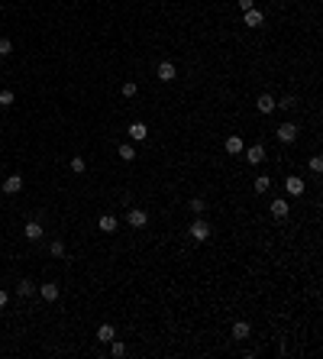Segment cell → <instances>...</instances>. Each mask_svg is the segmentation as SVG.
I'll list each match as a JSON object with an SVG mask.
<instances>
[{"mask_svg":"<svg viewBox=\"0 0 323 359\" xmlns=\"http://www.w3.org/2000/svg\"><path fill=\"white\" fill-rule=\"evenodd\" d=\"M249 333H252V327H249L246 320H236L233 324V340H249Z\"/></svg>","mask_w":323,"mask_h":359,"instance_id":"4fadbf2b","label":"cell"},{"mask_svg":"<svg viewBox=\"0 0 323 359\" xmlns=\"http://www.w3.org/2000/svg\"><path fill=\"white\" fill-rule=\"evenodd\" d=\"M126 223L136 226V230H142V226L149 223V214H146V211H139V207H133V211L126 214Z\"/></svg>","mask_w":323,"mask_h":359,"instance_id":"3957f363","label":"cell"},{"mask_svg":"<svg viewBox=\"0 0 323 359\" xmlns=\"http://www.w3.org/2000/svg\"><path fill=\"white\" fill-rule=\"evenodd\" d=\"M84 168H87V162L81 156H71V172L75 175H84Z\"/></svg>","mask_w":323,"mask_h":359,"instance_id":"d6986e66","label":"cell"},{"mask_svg":"<svg viewBox=\"0 0 323 359\" xmlns=\"http://www.w3.org/2000/svg\"><path fill=\"white\" fill-rule=\"evenodd\" d=\"M288 211H291V204H288V201H281V197H278V201H271V217H275V220H285Z\"/></svg>","mask_w":323,"mask_h":359,"instance_id":"ba28073f","label":"cell"},{"mask_svg":"<svg viewBox=\"0 0 323 359\" xmlns=\"http://www.w3.org/2000/svg\"><path fill=\"white\" fill-rule=\"evenodd\" d=\"M188 233H191V240H197V243H204V240H210V226L204 223V220H194L191 223V230H188Z\"/></svg>","mask_w":323,"mask_h":359,"instance_id":"6da1fadb","label":"cell"},{"mask_svg":"<svg viewBox=\"0 0 323 359\" xmlns=\"http://www.w3.org/2000/svg\"><path fill=\"white\" fill-rule=\"evenodd\" d=\"M239 10L246 13V10H252V0H239Z\"/></svg>","mask_w":323,"mask_h":359,"instance_id":"4dcf8cb0","label":"cell"},{"mask_svg":"<svg viewBox=\"0 0 323 359\" xmlns=\"http://www.w3.org/2000/svg\"><path fill=\"white\" fill-rule=\"evenodd\" d=\"M3 191H7V194H16V191H23V178H20V175H10V178L3 181Z\"/></svg>","mask_w":323,"mask_h":359,"instance_id":"9a60e30c","label":"cell"},{"mask_svg":"<svg viewBox=\"0 0 323 359\" xmlns=\"http://www.w3.org/2000/svg\"><path fill=\"white\" fill-rule=\"evenodd\" d=\"M242 139H239V136H226V152H233V156H239V152H242Z\"/></svg>","mask_w":323,"mask_h":359,"instance_id":"e0dca14e","label":"cell"},{"mask_svg":"<svg viewBox=\"0 0 323 359\" xmlns=\"http://www.w3.org/2000/svg\"><path fill=\"white\" fill-rule=\"evenodd\" d=\"M188 207H191V211H194V214H197V217H200V214H204V207H207V204L200 201V197H194V201L188 204Z\"/></svg>","mask_w":323,"mask_h":359,"instance_id":"cb8c5ba5","label":"cell"},{"mask_svg":"<svg viewBox=\"0 0 323 359\" xmlns=\"http://www.w3.org/2000/svg\"><path fill=\"white\" fill-rule=\"evenodd\" d=\"M13 91H0V107H13Z\"/></svg>","mask_w":323,"mask_h":359,"instance_id":"7402d4cb","label":"cell"},{"mask_svg":"<svg viewBox=\"0 0 323 359\" xmlns=\"http://www.w3.org/2000/svg\"><path fill=\"white\" fill-rule=\"evenodd\" d=\"M310 172H323V159H320V156L310 159Z\"/></svg>","mask_w":323,"mask_h":359,"instance_id":"4316f807","label":"cell"},{"mask_svg":"<svg viewBox=\"0 0 323 359\" xmlns=\"http://www.w3.org/2000/svg\"><path fill=\"white\" fill-rule=\"evenodd\" d=\"M120 156H123V162H133V159H136V149L133 146H120Z\"/></svg>","mask_w":323,"mask_h":359,"instance_id":"603a6c76","label":"cell"},{"mask_svg":"<svg viewBox=\"0 0 323 359\" xmlns=\"http://www.w3.org/2000/svg\"><path fill=\"white\" fill-rule=\"evenodd\" d=\"M130 136H133L136 142H142V139L149 136V126L142 123V120H136V123H130Z\"/></svg>","mask_w":323,"mask_h":359,"instance_id":"30bf717a","label":"cell"},{"mask_svg":"<svg viewBox=\"0 0 323 359\" xmlns=\"http://www.w3.org/2000/svg\"><path fill=\"white\" fill-rule=\"evenodd\" d=\"M39 295L46 298V301H55V298L62 295V288H58L55 281H46V285H39Z\"/></svg>","mask_w":323,"mask_h":359,"instance_id":"9c48e42d","label":"cell"},{"mask_svg":"<svg viewBox=\"0 0 323 359\" xmlns=\"http://www.w3.org/2000/svg\"><path fill=\"white\" fill-rule=\"evenodd\" d=\"M110 343H113V346H110V353H113V356H123V353H126L123 343H116V340H110Z\"/></svg>","mask_w":323,"mask_h":359,"instance_id":"83f0119b","label":"cell"},{"mask_svg":"<svg viewBox=\"0 0 323 359\" xmlns=\"http://www.w3.org/2000/svg\"><path fill=\"white\" fill-rule=\"evenodd\" d=\"M7 304H10V295H7L3 288H0V307H7Z\"/></svg>","mask_w":323,"mask_h":359,"instance_id":"f546056e","label":"cell"},{"mask_svg":"<svg viewBox=\"0 0 323 359\" xmlns=\"http://www.w3.org/2000/svg\"><path fill=\"white\" fill-rule=\"evenodd\" d=\"M271 3H281V0H271Z\"/></svg>","mask_w":323,"mask_h":359,"instance_id":"1f68e13d","label":"cell"},{"mask_svg":"<svg viewBox=\"0 0 323 359\" xmlns=\"http://www.w3.org/2000/svg\"><path fill=\"white\" fill-rule=\"evenodd\" d=\"M123 97H136V81H123Z\"/></svg>","mask_w":323,"mask_h":359,"instance_id":"d4e9b609","label":"cell"},{"mask_svg":"<svg viewBox=\"0 0 323 359\" xmlns=\"http://www.w3.org/2000/svg\"><path fill=\"white\" fill-rule=\"evenodd\" d=\"M49 252H52L55 259H65V243L62 240H52V243H49Z\"/></svg>","mask_w":323,"mask_h":359,"instance_id":"ac0fdd59","label":"cell"},{"mask_svg":"<svg viewBox=\"0 0 323 359\" xmlns=\"http://www.w3.org/2000/svg\"><path fill=\"white\" fill-rule=\"evenodd\" d=\"M10 52H13V42H10V39H0V55H3V58H7Z\"/></svg>","mask_w":323,"mask_h":359,"instance_id":"484cf974","label":"cell"},{"mask_svg":"<svg viewBox=\"0 0 323 359\" xmlns=\"http://www.w3.org/2000/svg\"><path fill=\"white\" fill-rule=\"evenodd\" d=\"M269 188H271L269 175H259V178H255V191H259V194H262V191H269Z\"/></svg>","mask_w":323,"mask_h":359,"instance_id":"44dd1931","label":"cell"},{"mask_svg":"<svg viewBox=\"0 0 323 359\" xmlns=\"http://www.w3.org/2000/svg\"><path fill=\"white\" fill-rule=\"evenodd\" d=\"M275 97H271V94H262L259 101H255V107H259V113H271V110H275Z\"/></svg>","mask_w":323,"mask_h":359,"instance_id":"5bb4252c","label":"cell"},{"mask_svg":"<svg viewBox=\"0 0 323 359\" xmlns=\"http://www.w3.org/2000/svg\"><path fill=\"white\" fill-rule=\"evenodd\" d=\"M275 133H278V142H285V146H288V142L297 139V126H294V123H281Z\"/></svg>","mask_w":323,"mask_h":359,"instance_id":"7a4b0ae2","label":"cell"},{"mask_svg":"<svg viewBox=\"0 0 323 359\" xmlns=\"http://www.w3.org/2000/svg\"><path fill=\"white\" fill-rule=\"evenodd\" d=\"M242 152H246V162H249V165H259L262 159H265V146H262V142H255V146H249V149H242Z\"/></svg>","mask_w":323,"mask_h":359,"instance_id":"277c9868","label":"cell"},{"mask_svg":"<svg viewBox=\"0 0 323 359\" xmlns=\"http://www.w3.org/2000/svg\"><path fill=\"white\" fill-rule=\"evenodd\" d=\"M32 291H36V285H32V281H20V285H16V295H20V298L32 295Z\"/></svg>","mask_w":323,"mask_h":359,"instance_id":"ffe728a7","label":"cell"},{"mask_svg":"<svg viewBox=\"0 0 323 359\" xmlns=\"http://www.w3.org/2000/svg\"><path fill=\"white\" fill-rule=\"evenodd\" d=\"M97 340L100 343H110V340H116V330L110 327V324H100L97 327Z\"/></svg>","mask_w":323,"mask_h":359,"instance_id":"2e32d148","label":"cell"},{"mask_svg":"<svg viewBox=\"0 0 323 359\" xmlns=\"http://www.w3.org/2000/svg\"><path fill=\"white\" fill-rule=\"evenodd\" d=\"M97 226H100V233H116V226H120V223H116L113 214H100V217H97Z\"/></svg>","mask_w":323,"mask_h":359,"instance_id":"5b68a950","label":"cell"},{"mask_svg":"<svg viewBox=\"0 0 323 359\" xmlns=\"http://www.w3.org/2000/svg\"><path fill=\"white\" fill-rule=\"evenodd\" d=\"M175 75H178L175 62H162L159 65V81H165V84H168V81H175Z\"/></svg>","mask_w":323,"mask_h":359,"instance_id":"52a82bcc","label":"cell"},{"mask_svg":"<svg viewBox=\"0 0 323 359\" xmlns=\"http://www.w3.org/2000/svg\"><path fill=\"white\" fill-rule=\"evenodd\" d=\"M285 188H288V194L300 197V194H304V178H297V175H291V178L285 181Z\"/></svg>","mask_w":323,"mask_h":359,"instance_id":"8fae6325","label":"cell"},{"mask_svg":"<svg viewBox=\"0 0 323 359\" xmlns=\"http://www.w3.org/2000/svg\"><path fill=\"white\" fill-rule=\"evenodd\" d=\"M275 107H285V110H291V107H294V97H285V101H281V104H275Z\"/></svg>","mask_w":323,"mask_h":359,"instance_id":"f1b7e54d","label":"cell"},{"mask_svg":"<svg viewBox=\"0 0 323 359\" xmlns=\"http://www.w3.org/2000/svg\"><path fill=\"white\" fill-rule=\"evenodd\" d=\"M42 233H46V230H42V223H39V220H29V223L23 226V236H26V240H42Z\"/></svg>","mask_w":323,"mask_h":359,"instance_id":"8992f818","label":"cell"},{"mask_svg":"<svg viewBox=\"0 0 323 359\" xmlns=\"http://www.w3.org/2000/svg\"><path fill=\"white\" fill-rule=\"evenodd\" d=\"M242 20H246V26H252V29H255V26H262V23H265V16H262V10H246V13H242Z\"/></svg>","mask_w":323,"mask_h":359,"instance_id":"7c38bea8","label":"cell"}]
</instances>
